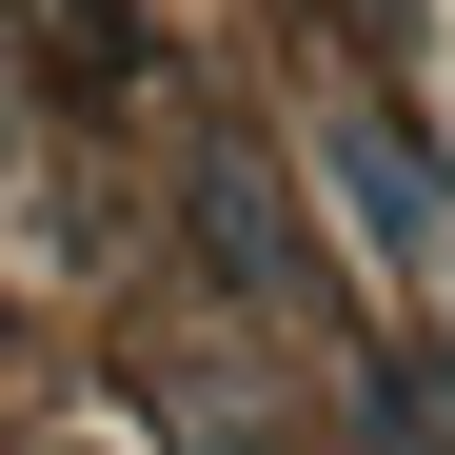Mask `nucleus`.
I'll use <instances>...</instances> for the list:
<instances>
[{
	"instance_id": "1",
	"label": "nucleus",
	"mask_w": 455,
	"mask_h": 455,
	"mask_svg": "<svg viewBox=\"0 0 455 455\" xmlns=\"http://www.w3.org/2000/svg\"><path fill=\"white\" fill-rule=\"evenodd\" d=\"M337 179H356V218H376V258H435L455 238V198H435V159L396 119H337Z\"/></svg>"
}]
</instances>
